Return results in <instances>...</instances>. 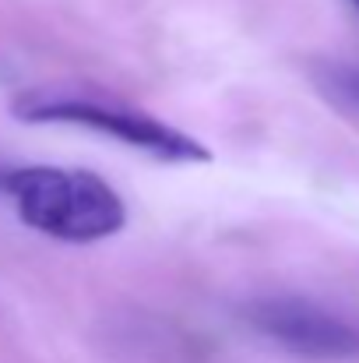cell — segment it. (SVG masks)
Wrapping results in <instances>:
<instances>
[{
    "instance_id": "cell-1",
    "label": "cell",
    "mask_w": 359,
    "mask_h": 363,
    "mask_svg": "<svg viewBox=\"0 0 359 363\" xmlns=\"http://www.w3.org/2000/svg\"><path fill=\"white\" fill-rule=\"evenodd\" d=\"M18 219L60 243H99L117 237L127 223V205L92 169L25 166L7 169L4 187Z\"/></svg>"
},
{
    "instance_id": "cell-2",
    "label": "cell",
    "mask_w": 359,
    "mask_h": 363,
    "mask_svg": "<svg viewBox=\"0 0 359 363\" xmlns=\"http://www.w3.org/2000/svg\"><path fill=\"white\" fill-rule=\"evenodd\" d=\"M14 113L18 121L28 123H67V127L96 130V134H110L127 148L144 152L159 162H212L208 145H201L198 138L117 99L28 92L14 103Z\"/></svg>"
},
{
    "instance_id": "cell-3",
    "label": "cell",
    "mask_w": 359,
    "mask_h": 363,
    "mask_svg": "<svg viewBox=\"0 0 359 363\" xmlns=\"http://www.w3.org/2000/svg\"><path fill=\"white\" fill-rule=\"evenodd\" d=\"M246 325L271 346L300 360L338 363L359 357V325L310 296H257L243 311Z\"/></svg>"
},
{
    "instance_id": "cell-4",
    "label": "cell",
    "mask_w": 359,
    "mask_h": 363,
    "mask_svg": "<svg viewBox=\"0 0 359 363\" xmlns=\"http://www.w3.org/2000/svg\"><path fill=\"white\" fill-rule=\"evenodd\" d=\"M314 78L328 99L359 113V60H324L317 64Z\"/></svg>"
},
{
    "instance_id": "cell-5",
    "label": "cell",
    "mask_w": 359,
    "mask_h": 363,
    "mask_svg": "<svg viewBox=\"0 0 359 363\" xmlns=\"http://www.w3.org/2000/svg\"><path fill=\"white\" fill-rule=\"evenodd\" d=\"M4 173H7V169H0V187H4Z\"/></svg>"
},
{
    "instance_id": "cell-6",
    "label": "cell",
    "mask_w": 359,
    "mask_h": 363,
    "mask_svg": "<svg viewBox=\"0 0 359 363\" xmlns=\"http://www.w3.org/2000/svg\"><path fill=\"white\" fill-rule=\"evenodd\" d=\"M349 4H353V7H356V11H359V0H349Z\"/></svg>"
}]
</instances>
